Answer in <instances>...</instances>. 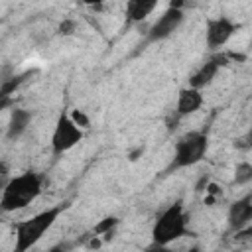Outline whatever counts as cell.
Listing matches in <instances>:
<instances>
[{"label":"cell","instance_id":"8fae6325","mask_svg":"<svg viewBox=\"0 0 252 252\" xmlns=\"http://www.w3.org/2000/svg\"><path fill=\"white\" fill-rule=\"evenodd\" d=\"M30 120H32V112L30 110H26V108H14L12 110V116H10V122H8L6 138L8 140L20 138L26 132V128L30 126Z\"/></svg>","mask_w":252,"mask_h":252},{"label":"cell","instance_id":"2e32d148","mask_svg":"<svg viewBox=\"0 0 252 252\" xmlns=\"http://www.w3.org/2000/svg\"><path fill=\"white\" fill-rule=\"evenodd\" d=\"M75 20H63L61 22V26H59V33L61 35H71L73 32H75Z\"/></svg>","mask_w":252,"mask_h":252},{"label":"cell","instance_id":"9c48e42d","mask_svg":"<svg viewBox=\"0 0 252 252\" xmlns=\"http://www.w3.org/2000/svg\"><path fill=\"white\" fill-rule=\"evenodd\" d=\"M252 220V195H244L242 199L234 201L228 209V226L230 230H242Z\"/></svg>","mask_w":252,"mask_h":252},{"label":"cell","instance_id":"44dd1931","mask_svg":"<svg viewBox=\"0 0 252 252\" xmlns=\"http://www.w3.org/2000/svg\"><path fill=\"white\" fill-rule=\"evenodd\" d=\"M248 140H250V136H244V138H238V140H236V148H240V150H248V148H250V144H248Z\"/></svg>","mask_w":252,"mask_h":252},{"label":"cell","instance_id":"7c38bea8","mask_svg":"<svg viewBox=\"0 0 252 252\" xmlns=\"http://www.w3.org/2000/svg\"><path fill=\"white\" fill-rule=\"evenodd\" d=\"M156 0H130L126 4V24L142 22L146 16H150L156 10Z\"/></svg>","mask_w":252,"mask_h":252},{"label":"cell","instance_id":"ac0fdd59","mask_svg":"<svg viewBox=\"0 0 252 252\" xmlns=\"http://www.w3.org/2000/svg\"><path fill=\"white\" fill-rule=\"evenodd\" d=\"M8 181H10L8 179V165L4 161H0V189H4Z\"/></svg>","mask_w":252,"mask_h":252},{"label":"cell","instance_id":"5b68a950","mask_svg":"<svg viewBox=\"0 0 252 252\" xmlns=\"http://www.w3.org/2000/svg\"><path fill=\"white\" fill-rule=\"evenodd\" d=\"M83 140V130L71 120L69 114H59L53 136H51V150L55 156H61L63 152L71 150L73 146H77Z\"/></svg>","mask_w":252,"mask_h":252},{"label":"cell","instance_id":"52a82bcc","mask_svg":"<svg viewBox=\"0 0 252 252\" xmlns=\"http://www.w3.org/2000/svg\"><path fill=\"white\" fill-rule=\"evenodd\" d=\"M236 24L226 18V16H219V18H211L207 20V30H205V35H207V45L211 51H217L220 49L230 37L232 33L236 32Z\"/></svg>","mask_w":252,"mask_h":252},{"label":"cell","instance_id":"7a4b0ae2","mask_svg":"<svg viewBox=\"0 0 252 252\" xmlns=\"http://www.w3.org/2000/svg\"><path fill=\"white\" fill-rule=\"evenodd\" d=\"M69 207V203H61L57 207H49L41 213H37L35 217L22 220L16 224V244H14V252H28L57 220V217Z\"/></svg>","mask_w":252,"mask_h":252},{"label":"cell","instance_id":"277c9868","mask_svg":"<svg viewBox=\"0 0 252 252\" xmlns=\"http://www.w3.org/2000/svg\"><path fill=\"white\" fill-rule=\"evenodd\" d=\"M207 146H209V140H207L205 132H199V130L187 132L185 136H181L175 142V156H173V161L169 163L167 171L195 165L197 161H201L205 158Z\"/></svg>","mask_w":252,"mask_h":252},{"label":"cell","instance_id":"6da1fadb","mask_svg":"<svg viewBox=\"0 0 252 252\" xmlns=\"http://www.w3.org/2000/svg\"><path fill=\"white\" fill-rule=\"evenodd\" d=\"M41 193V177L35 171H26L6 183L0 197V211L12 213L28 207Z\"/></svg>","mask_w":252,"mask_h":252},{"label":"cell","instance_id":"7402d4cb","mask_svg":"<svg viewBox=\"0 0 252 252\" xmlns=\"http://www.w3.org/2000/svg\"><path fill=\"white\" fill-rule=\"evenodd\" d=\"M187 252H201V250H199V246H193V248H189Z\"/></svg>","mask_w":252,"mask_h":252},{"label":"cell","instance_id":"4fadbf2b","mask_svg":"<svg viewBox=\"0 0 252 252\" xmlns=\"http://www.w3.org/2000/svg\"><path fill=\"white\" fill-rule=\"evenodd\" d=\"M118 222H120V220H118L116 217H106V219H102V220L94 226V234H102L104 240H110V238H112V230H114V226H116Z\"/></svg>","mask_w":252,"mask_h":252},{"label":"cell","instance_id":"8992f818","mask_svg":"<svg viewBox=\"0 0 252 252\" xmlns=\"http://www.w3.org/2000/svg\"><path fill=\"white\" fill-rule=\"evenodd\" d=\"M181 2H171L169 8L154 22V26L148 30V35H146V43H154V41H161L165 37H169L177 28L179 24L183 22V10H181Z\"/></svg>","mask_w":252,"mask_h":252},{"label":"cell","instance_id":"30bf717a","mask_svg":"<svg viewBox=\"0 0 252 252\" xmlns=\"http://www.w3.org/2000/svg\"><path fill=\"white\" fill-rule=\"evenodd\" d=\"M203 104V94L201 91L195 89H181L179 91V98H177V116H187L193 114L195 110H199Z\"/></svg>","mask_w":252,"mask_h":252},{"label":"cell","instance_id":"ba28073f","mask_svg":"<svg viewBox=\"0 0 252 252\" xmlns=\"http://www.w3.org/2000/svg\"><path fill=\"white\" fill-rule=\"evenodd\" d=\"M224 65H228V57L226 55H213L209 61H205L191 77H189V89H195V91H199V89H203V87H207L213 79H215V75H217V71L220 69V67H224Z\"/></svg>","mask_w":252,"mask_h":252},{"label":"cell","instance_id":"e0dca14e","mask_svg":"<svg viewBox=\"0 0 252 252\" xmlns=\"http://www.w3.org/2000/svg\"><path fill=\"white\" fill-rule=\"evenodd\" d=\"M12 104H14V96H10V94H6V93L0 91V112L6 110V108H10Z\"/></svg>","mask_w":252,"mask_h":252},{"label":"cell","instance_id":"3957f363","mask_svg":"<svg viewBox=\"0 0 252 252\" xmlns=\"http://www.w3.org/2000/svg\"><path fill=\"white\" fill-rule=\"evenodd\" d=\"M185 232H187V217H185L183 205L177 201V203L169 205L158 217V220L152 228V242L167 246L169 242L177 240Z\"/></svg>","mask_w":252,"mask_h":252},{"label":"cell","instance_id":"d6986e66","mask_svg":"<svg viewBox=\"0 0 252 252\" xmlns=\"http://www.w3.org/2000/svg\"><path fill=\"white\" fill-rule=\"evenodd\" d=\"M144 252H175V250H171L169 246H163V244H156V242H152Z\"/></svg>","mask_w":252,"mask_h":252},{"label":"cell","instance_id":"5bb4252c","mask_svg":"<svg viewBox=\"0 0 252 252\" xmlns=\"http://www.w3.org/2000/svg\"><path fill=\"white\" fill-rule=\"evenodd\" d=\"M250 179H252V165L248 161L238 163L236 165V171H234V183L236 185H246Z\"/></svg>","mask_w":252,"mask_h":252},{"label":"cell","instance_id":"ffe728a7","mask_svg":"<svg viewBox=\"0 0 252 252\" xmlns=\"http://www.w3.org/2000/svg\"><path fill=\"white\" fill-rule=\"evenodd\" d=\"M71 246H73L71 242H59V244H55L53 248H49L47 252H69V250H71Z\"/></svg>","mask_w":252,"mask_h":252},{"label":"cell","instance_id":"9a60e30c","mask_svg":"<svg viewBox=\"0 0 252 252\" xmlns=\"http://www.w3.org/2000/svg\"><path fill=\"white\" fill-rule=\"evenodd\" d=\"M71 120H73L79 128H87V126H89V118H87V114H85L83 110H75V112L71 114Z\"/></svg>","mask_w":252,"mask_h":252}]
</instances>
